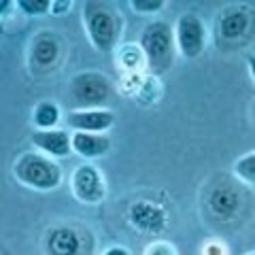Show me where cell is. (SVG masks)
<instances>
[{
    "instance_id": "52a82bcc",
    "label": "cell",
    "mask_w": 255,
    "mask_h": 255,
    "mask_svg": "<svg viewBox=\"0 0 255 255\" xmlns=\"http://www.w3.org/2000/svg\"><path fill=\"white\" fill-rule=\"evenodd\" d=\"M66 122L75 132L102 134L113 126L115 117H113V113L102 111V109H87V111H70L66 115Z\"/></svg>"
},
{
    "instance_id": "2e32d148",
    "label": "cell",
    "mask_w": 255,
    "mask_h": 255,
    "mask_svg": "<svg viewBox=\"0 0 255 255\" xmlns=\"http://www.w3.org/2000/svg\"><path fill=\"white\" fill-rule=\"evenodd\" d=\"M234 174L245 183H253L255 185V151L238 157L234 162Z\"/></svg>"
},
{
    "instance_id": "44dd1931",
    "label": "cell",
    "mask_w": 255,
    "mask_h": 255,
    "mask_svg": "<svg viewBox=\"0 0 255 255\" xmlns=\"http://www.w3.org/2000/svg\"><path fill=\"white\" fill-rule=\"evenodd\" d=\"M105 255H130V253H128L124 247H111V249H109Z\"/></svg>"
},
{
    "instance_id": "8fae6325",
    "label": "cell",
    "mask_w": 255,
    "mask_h": 255,
    "mask_svg": "<svg viewBox=\"0 0 255 255\" xmlns=\"http://www.w3.org/2000/svg\"><path fill=\"white\" fill-rule=\"evenodd\" d=\"M49 255H83V243L73 228H53L47 236Z\"/></svg>"
},
{
    "instance_id": "4fadbf2b",
    "label": "cell",
    "mask_w": 255,
    "mask_h": 255,
    "mask_svg": "<svg viewBox=\"0 0 255 255\" xmlns=\"http://www.w3.org/2000/svg\"><path fill=\"white\" fill-rule=\"evenodd\" d=\"M32 64H36L38 68H51L60 58V43L58 38L49 32H43L38 34L34 41H32V51H30Z\"/></svg>"
},
{
    "instance_id": "277c9868",
    "label": "cell",
    "mask_w": 255,
    "mask_h": 255,
    "mask_svg": "<svg viewBox=\"0 0 255 255\" xmlns=\"http://www.w3.org/2000/svg\"><path fill=\"white\" fill-rule=\"evenodd\" d=\"M111 83L100 73H79L68 83V98L75 111L98 109L111 98Z\"/></svg>"
},
{
    "instance_id": "6da1fadb",
    "label": "cell",
    "mask_w": 255,
    "mask_h": 255,
    "mask_svg": "<svg viewBox=\"0 0 255 255\" xmlns=\"http://www.w3.org/2000/svg\"><path fill=\"white\" fill-rule=\"evenodd\" d=\"M140 51L145 55V60L149 64V68L153 70L155 75L166 73L172 62H174V47H177V41H174V32L170 28V23L166 21H153L145 26L140 34Z\"/></svg>"
},
{
    "instance_id": "8992f818",
    "label": "cell",
    "mask_w": 255,
    "mask_h": 255,
    "mask_svg": "<svg viewBox=\"0 0 255 255\" xmlns=\"http://www.w3.org/2000/svg\"><path fill=\"white\" fill-rule=\"evenodd\" d=\"M73 194L79 202L83 204H98L105 200L107 196V185H105V177L100 174V170L92 164H81L77 166L73 172Z\"/></svg>"
},
{
    "instance_id": "9c48e42d",
    "label": "cell",
    "mask_w": 255,
    "mask_h": 255,
    "mask_svg": "<svg viewBox=\"0 0 255 255\" xmlns=\"http://www.w3.org/2000/svg\"><path fill=\"white\" fill-rule=\"evenodd\" d=\"M130 221L140 232H162L166 228V213L162 206H157L149 200H138L130 206Z\"/></svg>"
},
{
    "instance_id": "3957f363",
    "label": "cell",
    "mask_w": 255,
    "mask_h": 255,
    "mask_svg": "<svg viewBox=\"0 0 255 255\" xmlns=\"http://www.w3.org/2000/svg\"><path fill=\"white\" fill-rule=\"evenodd\" d=\"M15 177L36 191H51L62 183V170L51 157L41 153H23L15 162Z\"/></svg>"
},
{
    "instance_id": "603a6c76",
    "label": "cell",
    "mask_w": 255,
    "mask_h": 255,
    "mask_svg": "<svg viewBox=\"0 0 255 255\" xmlns=\"http://www.w3.org/2000/svg\"><path fill=\"white\" fill-rule=\"evenodd\" d=\"M247 66H249V73L255 81V55H249V58H247Z\"/></svg>"
},
{
    "instance_id": "7a4b0ae2",
    "label": "cell",
    "mask_w": 255,
    "mask_h": 255,
    "mask_svg": "<svg viewBox=\"0 0 255 255\" xmlns=\"http://www.w3.org/2000/svg\"><path fill=\"white\" fill-rule=\"evenodd\" d=\"M83 21L90 34V41L102 53L115 49L119 32H122V19L117 13L105 2H85L83 4Z\"/></svg>"
},
{
    "instance_id": "5b68a950",
    "label": "cell",
    "mask_w": 255,
    "mask_h": 255,
    "mask_svg": "<svg viewBox=\"0 0 255 255\" xmlns=\"http://www.w3.org/2000/svg\"><path fill=\"white\" fill-rule=\"evenodd\" d=\"M174 41L187 60H196L206 45V32L200 17L194 13H183L174 26Z\"/></svg>"
},
{
    "instance_id": "7c38bea8",
    "label": "cell",
    "mask_w": 255,
    "mask_h": 255,
    "mask_svg": "<svg viewBox=\"0 0 255 255\" xmlns=\"http://www.w3.org/2000/svg\"><path fill=\"white\" fill-rule=\"evenodd\" d=\"M70 142H73V151L81 157L94 159L109 153L111 138L105 134H92V132H73L70 134Z\"/></svg>"
},
{
    "instance_id": "d6986e66",
    "label": "cell",
    "mask_w": 255,
    "mask_h": 255,
    "mask_svg": "<svg viewBox=\"0 0 255 255\" xmlns=\"http://www.w3.org/2000/svg\"><path fill=\"white\" fill-rule=\"evenodd\" d=\"M145 255H177V253H174L172 245H168V243H153L147 247Z\"/></svg>"
},
{
    "instance_id": "ac0fdd59",
    "label": "cell",
    "mask_w": 255,
    "mask_h": 255,
    "mask_svg": "<svg viewBox=\"0 0 255 255\" xmlns=\"http://www.w3.org/2000/svg\"><path fill=\"white\" fill-rule=\"evenodd\" d=\"M132 9L136 13H157L164 9V0H132Z\"/></svg>"
},
{
    "instance_id": "ba28073f",
    "label": "cell",
    "mask_w": 255,
    "mask_h": 255,
    "mask_svg": "<svg viewBox=\"0 0 255 255\" xmlns=\"http://www.w3.org/2000/svg\"><path fill=\"white\" fill-rule=\"evenodd\" d=\"M206 206H209L211 215L219 219H232L238 206H241V194L230 185V183H219L209 191L206 198Z\"/></svg>"
},
{
    "instance_id": "cb8c5ba5",
    "label": "cell",
    "mask_w": 255,
    "mask_h": 255,
    "mask_svg": "<svg viewBox=\"0 0 255 255\" xmlns=\"http://www.w3.org/2000/svg\"><path fill=\"white\" fill-rule=\"evenodd\" d=\"M247 255H255V253H247Z\"/></svg>"
},
{
    "instance_id": "ffe728a7",
    "label": "cell",
    "mask_w": 255,
    "mask_h": 255,
    "mask_svg": "<svg viewBox=\"0 0 255 255\" xmlns=\"http://www.w3.org/2000/svg\"><path fill=\"white\" fill-rule=\"evenodd\" d=\"M70 4H73L70 0H66V2H53L51 4V11L53 13H64V11H66V6H70Z\"/></svg>"
},
{
    "instance_id": "9a60e30c",
    "label": "cell",
    "mask_w": 255,
    "mask_h": 255,
    "mask_svg": "<svg viewBox=\"0 0 255 255\" xmlns=\"http://www.w3.org/2000/svg\"><path fill=\"white\" fill-rule=\"evenodd\" d=\"M32 119H34V126L38 130H53L60 122V107L55 105V102H49V100L38 102L34 107Z\"/></svg>"
},
{
    "instance_id": "30bf717a",
    "label": "cell",
    "mask_w": 255,
    "mask_h": 255,
    "mask_svg": "<svg viewBox=\"0 0 255 255\" xmlns=\"http://www.w3.org/2000/svg\"><path fill=\"white\" fill-rule=\"evenodd\" d=\"M32 142L49 157H66L73 151L70 134L66 130H36L32 134Z\"/></svg>"
},
{
    "instance_id": "5bb4252c",
    "label": "cell",
    "mask_w": 255,
    "mask_h": 255,
    "mask_svg": "<svg viewBox=\"0 0 255 255\" xmlns=\"http://www.w3.org/2000/svg\"><path fill=\"white\" fill-rule=\"evenodd\" d=\"M249 13L245 9H228L219 19V36L223 41H238L249 30Z\"/></svg>"
},
{
    "instance_id": "e0dca14e",
    "label": "cell",
    "mask_w": 255,
    "mask_h": 255,
    "mask_svg": "<svg viewBox=\"0 0 255 255\" xmlns=\"http://www.w3.org/2000/svg\"><path fill=\"white\" fill-rule=\"evenodd\" d=\"M53 0H17V6L28 15H45L51 11Z\"/></svg>"
},
{
    "instance_id": "7402d4cb",
    "label": "cell",
    "mask_w": 255,
    "mask_h": 255,
    "mask_svg": "<svg viewBox=\"0 0 255 255\" xmlns=\"http://www.w3.org/2000/svg\"><path fill=\"white\" fill-rule=\"evenodd\" d=\"M13 6L11 0H0V15H4V13H9V9Z\"/></svg>"
}]
</instances>
